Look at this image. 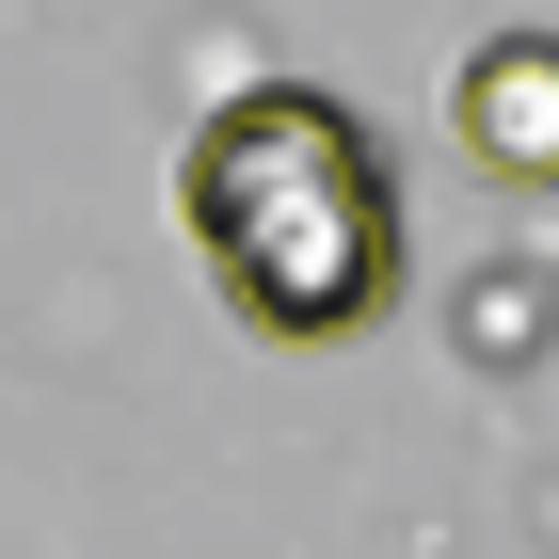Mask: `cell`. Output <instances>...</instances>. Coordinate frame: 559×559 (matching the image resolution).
<instances>
[{
  "label": "cell",
  "instance_id": "6da1fadb",
  "mask_svg": "<svg viewBox=\"0 0 559 559\" xmlns=\"http://www.w3.org/2000/svg\"><path fill=\"white\" fill-rule=\"evenodd\" d=\"M176 224L257 336H352L400 304V192L368 112L320 81H240L176 160Z\"/></svg>",
  "mask_w": 559,
  "mask_h": 559
},
{
  "label": "cell",
  "instance_id": "7a4b0ae2",
  "mask_svg": "<svg viewBox=\"0 0 559 559\" xmlns=\"http://www.w3.org/2000/svg\"><path fill=\"white\" fill-rule=\"evenodd\" d=\"M448 129H464V160L496 192H559V33H496L448 81Z\"/></svg>",
  "mask_w": 559,
  "mask_h": 559
}]
</instances>
